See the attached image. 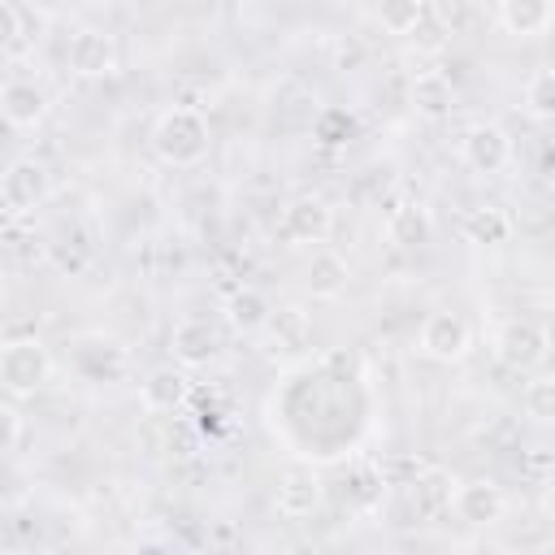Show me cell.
Wrapping results in <instances>:
<instances>
[{
    "mask_svg": "<svg viewBox=\"0 0 555 555\" xmlns=\"http://www.w3.org/2000/svg\"><path fill=\"white\" fill-rule=\"evenodd\" d=\"M65 61H69V74H78V78H108L117 69V39L87 26L69 39Z\"/></svg>",
    "mask_w": 555,
    "mask_h": 555,
    "instance_id": "11",
    "label": "cell"
},
{
    "mask_svg": "<svg viewBox=\"0 0 555 555\" xmlns=\"http://www.w3.org/2000/svg\"><path fill=\"white\" fill-rule=\"evenodd\" d=\"M460 234L477 247H499L512 238V217L503 208H473V212H464Z\"/></svg>",
    "mask_w": 555,
    "mask_h": 555,
    "instance_id": "21",
    "label": "cell"
},
{
    "mask_svg": "<svg viewBox=\"0 0 555 555\" xmlns=\"http://www.w3.org/2000/svg\"><path fill=\"white\" fill-rule=\"evenodd\" d=\"M208 147H212V130L199 108L186 104L165 108L152 126V152L173 169H195L199 160H208Z\"/></svg>",
    "mask_w": 555,
    "mask_h": 555,
    "instance_id": "1",
    "label": "cell"
},
{
    "mask_svg": "<svg viewBox=\"0 0 555 555\" xmlns=\"http://www.w3.org/2000/svg\"><path fill=\"white\" fill-rule=\"evenodd\" d=\"M52 351L35 338V334H26V338H9L4 347H0V386H4V395L9 399H30V395H39L48 382H52Z\"/></svg>",
    "mask_w": 555,
    "mask_h": 555,
    "instance_id": "2",
    "label": "cell"
},
{
    "mask_svg": "<svg viewBox=\"0 0 555 555\" xmlns=\"http://www.w3.org/2000/svg\"><path fill=\"white\" fill-rule=\"evenodd\" d=\"M494 351H499V360H503L507 369L525 373V369H538V364L546 360V351H551V334H546L538 321H529V317H512V321L499 325V334H494Z\"/></svg>",
    "mask_w": 555,
    "mask_h": 555,
    "instance_id": "7",
    "label": "cell"
},
{
    "mask_svg": "<svg viewBox=\"0 0 555 555\" xmlns=\"http://www.w3.org/2000/svg\"><path fill=\"white\" fill-rule=\"evenodd\" d=\"M538 173L555 182V139H551V143H542V152H538Z\"/></svg>",
    "mask_w": 555,
    "mask_h": 555,
    "instance_id": "28",
    "label": "cell"
},
{
    "mask_svg": "<svg viewBox=\"0 0 555 555\" xmlns=\"http://www.w3.org/2000/svg\"><path fill=\"white\" fill-rule=\"evenodd\" d=\"M451 499H455V481L451 473L442 468H421L416 481H412V507L421 520H434L442 512H451Z\"/></svg>",
    "mask_w": 555,
    "mask_h": 555,
    "instance_id": "18",
    "label": "cell"
},
{
    "mask_svg": "<svg viewBox=\"0 0 555 555\" xmlns=\"http://www.w3.org/2000/svg\"><path fill=\"white\" fill-rule=\"evenodd\" d=\"M451 512L460 525L468 529H490L503 520L507 512V494L490 481V477H473V481H455V499H451Z\"/></svg>",
    "mask_w": 555,
    "mask_h": 555,
    "instance_id": "9",
    "label": "cell"
},
{
    "mask_svg": "<svg viewBox=\"0 0 555 555\" xmlns=\"http://www.w3.org/2000/svg\"><path fill=\"white\" fill-rule=\"evenodd\" d=\"M429 234H434V221H429V212L421 204L390 208V217H386V238L390 243H399V247H425Z\"/></svg>",
    "mask_w": 555,
    "mask_h": 555,
    "instance_id": "20",
    "label": "cell"
},
{
    "mask_svg": "<svg viewBox=\"0 0 555 555\" xmlns=\"http://www.w3.org/2000/svg\"><path fill=\"white\" fill-rule=\"evenodd\" d=\"M169 347H173V360L182 369H199V364H208L217 356V330L204 317H186V321L173 325Z\"/></svg>",
    "mask_w": 555,
    "mask_h": 555,
    "instance_id": "15",
    "label": "cell"
},
{
    "mask_svg": "<svg viewBox=\"0 0 555 555\" xmlns=\"http://www.w3.org/2000/svg\"><path fill=\"white\" fill-rule=\"evenodd\" d=\"M525 108H529L533 117L555 121V69H538V74L529 78V87H525Z\"/></svg>",
    "mask_w": 555,
    "mask_h": 555,
    "instance_id": "26",
    "label": "cell"
},
{
    "mask_svg": "<svg viewBox=\"0 0 555 555\" xmlns=\"http://www.w3.org/2000/svg\"><path fill=\"white\" fill-rule=\"evenodd\" d=\"M312 139L321 143V147H343V143H351L356 139V117L347 113V108H321L317 117H312Z\"/></svg>",
    "mask_w": 555,
    "mask_h": 555,
    "instance_id": "22",
    "label": "cell"
},
{
    "mask_svg": "<svg viewBox=\"0 0 555 555\" xmlns=\"http://www.w3.org/2000/svg\"><path fill=\"white\" fill-rule=\"evenodd\" d=\"M408 104H412L421 117L438 121V117H447V113H451V104H455V87H451V78H447V74L425 69V74H416V78H412Z\"/></svg>",
    "mask_w": 555,
    "mask_h": 555,
    "instance_id": "17",
    "label": "cell"
},
{
    "mask_svg": "<svg viewBox=\"0 0 555 555\" xmlns=\"http://www.w3.org/2000/svg\"><path fill=\"white\" fill-rule=\"evenodd\" d=\"M347 282H351V264H347L338 251L317 247V251L308 256V264H304V291H308L312 299H338V295L347 291Z\"/></svg>",
    "mask_w": 555,
    "mask_h": 555,
    "instance_id": "14",
    "label": "cell"
},
{
    "mask_svg": "<svg viewBox=\"0 0 555 555\" xmlns=\"http://www.w3.org/2000/svg\"><path fill=\"white\" fill-rule=\"evenodd\" d=\"M551 22H555V4L551 0H499V26L507 35L533 39V35H546Z\"/></svg>",
    "mask_w": 555,
    "mask_h": 555,
    "instance_id": "16",
    "label": "cell"
},
{
    "mask_svg": "<svg viewBox=\"0 0 555 555\" xmlns=\"http://www.w3.org/2000/svg\"><path fill=\"white\" fill-rule=\"evenodd\" d=\"M225 321H230V330H238V334H256V330H264V325L273 321V304L264 299V291L238 286V291H230V299H225Z\"/></svg>",
    "mask_w": 555,
    "mask_h": 555,
    "instance_id": "19",
    "label": "cell"
},
{
    "mask_svg": "<svg viewBox=\"0 0 555 555\" xmlns=\"http://www.w3.org/2000/svg\"><path fill=\"white\" fill-rule=\"evenodd\" d=\"M65 364H69L82 382L108 386V382H121V377H126L130 351H126L117 338H108V334H78V338L69 343V351H65Z\"/></svg>",
    "mask_w": 555,
    "mask_h": 555,
    "instance_id": "3",
    "label": "cell"
},
{
    "mask_svg": "<svg viewBox=\"0 0 555 555\" xmlns=\"http://www.w3.org/2000/svg\"><path fill=\"white\" fill-rule=\"evenodd\" d=\"M520 408H525L529 421H538V425H555V373L533 377V382L525 386V395H520Z\"/></svg>",
    "mask_w": 555,
    "mask_h": 555,
    "instance_id": "24",
    "label": "cell"
},
{
    "mask_svg": "<svg viewBox=\"0 0 555 555\" xmlns=\"http://www.w3.org/2000/svg\"><path fill=\"white\" fill-rule=\"evenodd\" d=\"M460 160L473 169V173H503L512 165V134L494 121H473L464 134H460Z\"/></svg>",
    "mask_w": 555,
    "mask_h": 555,
    "instance_id": "8",
    "label": "cell"
},
{
    "mask_svg": "<svg viewBox=\"0 0 555 555\" xmlns=\"http://www.w3.org/2000/svg\"><path fill=\"white\" fill-rule=\"evenodd\" d=\"M48 191H52V178H48V169H43L39 160H30V156L9 160V169H4V178H0V204H4L9 221L35 212V208L48 199Z\"/></svg>",
    "mask_w": 555,
    "mask_h": 555,
    "instance_id": "4",
    "label": "cell"
},
{
    "mask_svg": "<svg viewBox=\"0 0 555 555\" xmlns=\"http://www.w3.org/2000/svg\"><path fill=\"white\" fill-rule=\"evenodd\" d=\"M408 43H412L421 56H434V52H442V48L451 43V30H447V22H442L434 9H425V17L416 22V30L408 35Z\"/></svg>",
    "mask_w": 555,
    "mask_h": 555,
    "instance_id": "25",
    "label": "cell"
},
{
    "mask_svg": "<svg viewBox=\"0 0 555 555\" xmlns=\"http://www.w3.org/2000/svg\"><path fill=\"white\" fill-rule=\"evenodd\" d=\"M468 347H473V330H468V321L460 312H429L421 321V330H416V351L438 360V364L464 360Z\"/></svg>",
    "mask_w": 555,
    "mask_h": 555,
    "instance_id": "6",
    "label": "cell"
},
{
    "mask_svg": "<svg viewBox=\"0 0 555 555\" xmlns=\"http://www.w3.org/2000/svg\"><path fill=\"white\" fill-rule=\"evenodd\" d=\"M0 416H4V451L13 455V451L22 447V412H17V408H4Z\"/></svg>",
    "mask_w": 555,
    "mask_h": 555,
    "instance_id": "27",
    "label": "cell"
},
{
    "mask_svg": "<svg viewBox=\"0 0 555 555\" xmlns=\"http://www.w3.org/2000/svg\"><path fill=\"white\" fill-rule=\"evenodd\" d=\"M0 108H4V121L13 130H35L48 117V91L30 78H9L0 91Z\"/></svg>",
    "mask_w": 555,
    "mask_h": 555,
    "instance_id": "13",
    "label": "cell"
},
{
    "mask_svg": "<svg viewBox=\"0 0 555 555\" xmlns=\"http://www.w3.org/2000/svg\"><path fill=\"white\" fill-rule=\"evenodd\" d=\"M538 507H542V516H546V520H555V477L542 486V499H538Z\"/></svg>",
    "mask_w": 555,
    "mask_h": 555,
    "instance_id": "29",
    "label": "cell"
},
{
    "mask_svg": "<svg viewBox=\"0 0 555 555\" xmlns=\"http://www.w3.org/2000/svg\"><path fill=\"white\" fill-rule=\"evenodd\" d=\"M425 0H377V22H382V30L386 35H412L416 30V22L425 17Z\"/></svg>",
    "mask_w": 555,
    "mask_h": 555,
    "instance_id": "23",
    "label": "cell"
},
{
    "mask_svg": "<svg viewBox=\"0 0 555 555\" xmlns=\"http://www.w3.org/2000/svg\"><path fill=\"white\" fill-rule=\"evenodd\" d=\"M321 499H325V486H321V477L312 468H286L282 481H278V490H273V507L286 520L312 516L321 507Z\"/></svg>",
    "mask_w": 555,
    "mask_h": 555,
    "instance_id": "12",
    "label": "cell"
},
{
    "mask_svg": "<svg viewBox=\"0 0 555 555\" xmlns=\"http://www.w3.org/2000/svg\"><path fill=\"white\" fill-rule=\"evenodd\" d=\"M139 399L152 416H173L186 399H191V377L182 364H156L143 382H139Z\"/></svg>",
    "mask_w": 555,
    "mask_h": 555,
    "instance_id": "10",
    "label": "cell"
},
{
    "mask_svg": "<svg viewBox=\"0 0 555 555\" xmlns=\"http://www.w3.org/2000/svg\"><path fill=\"white\" fill-rule=\"evenodd\" d=\"M330 230H334V208L321 195H295L278 217V234L286 238V247H317L330 238Z\"/></svg>",
    "mask_w": 555,
    "mask_h": 555,
    "instance_id": "5",
    "label": "cell"
}]
</instances>
